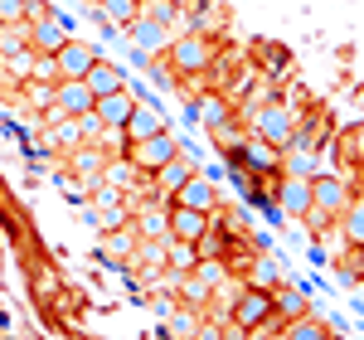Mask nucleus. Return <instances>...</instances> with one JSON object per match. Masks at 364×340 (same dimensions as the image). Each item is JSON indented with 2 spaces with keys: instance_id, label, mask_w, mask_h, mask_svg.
<instances>
[{
  "instance_id": "12",
  "label": "nucleus",
  "mask_w": 364,
  "mask_h": 340,
  "mask_svg": "<svg viewBox=\"0 0 364 340\" xmlns=\"http://www.w3.org/2000/svg\"><path fill=\"white\" fill-rule=\"evenodd\" d=\"M170 204H185V209H199V214H214L219 209V190H214V180H204V175H190L175 195H170Z\"/></svg>"
},
{
  "instance_id": "10",
  "label": "nucleus",
  "mask_w": 364,
  "mask_h": 340,
  "mask_svg": "<svg viewBox=\"0 0 364 340\" xmlns=\"http://www.w3.org/2000/svg\"><path fill=\"white\" fill-rule=\"evenodd\" d=\"M272 195H277V209H282V214L306 219V209H311V180H301V175H277Z\"/></svg>"
},
{
  "instance_id": "13",
  "label": "nucleus",
  "mask_w": 364,
  "mask_h": 340,
  "mask_svg": "<svg viewBox=\"0 0 364 340\" xmlns=\"http://www.w3.org/2000/svg\"><path fill=\"white\" fill-rule=\"evenodd\" d=\"M97 44H87V39H68L63 49L54 54V63H58V78H83L87 68L97 63Z\"/></svg>"
},
{
  "instance_id": "9",
  "label": "nucleus",
  "mask_w": 364,
  "mask_h": 340,
  "mask_svg": "<svg viewBox=\"0 0 364 340\" xmlns=\"http://www.w3.org/2000/svg\"><path fill=\"white\" fill-rule=\"evenodd\" d=\"M238 166L252 175H282V151L262 137H248V142H238Z\"/></svg>"
},
{
  "instance_id": "7",
  "label": "nucleus",
  "mask_w": 364,
  "mask_h": 340,
  "mask_svg": "<svg viewBox=\"0 0 364 340\" xmlns=\"http://www.w3.org/2000/svg\"><path fill=\"white\" fill-rule=\"evenodd\" d=\"M350 204V185L340 175H311V209H321L326 219H336Z\"/></svg>"
},
{
  "instance_id": "19",
  "label": "nucleus",
  "mask_w": 364,
  "mask_h": 340,
  "mask_svg": "<svg viewBox=\"0 0 364 340\" xmlns=\"http://www.w3.org/2000/svg\"><path fill=\"white\" fill-rule=\"evenodd\" d=\"M311 312V302H306V292L301 287H272V321H296V316H306Z\"/></svg>"
},
{
  "instance_id": "30",
  "label": "nucleus",
  "mask_w": 364,
  "mask_h": 340,
  "mask_svg": "<svg viewBox=\"0 0 364 340\" xmlns=\"http://www.w3.org/2000/svg\"><path fill=\"white\" fill-rule=\"evenodd\" d=\"M29 20V0H0V25H25Z\"/></svg>"
},
{
  "instance_id": "25",
  "label": "nucleus",
  "mask_w": 364,
  "mask_h": 340,
  "mask_svg": "<svg viewBox=\"0 0 364 340\" xmlns=\"http://www.w3.org/2000/svg\"><path fill=\"white\" fill-rule=\"evenodd\" d=\"M141 15V0H97V20L107 29H117V25H132Z\"/></svg>"
},
{
  "instance_id": "14",
  "label": "nucleus",
  "mask_w": 364,
  "mask_h": 340,
  "mask_svg": "<svg viewBox=\"0 0 364 340\" xmlns=\"http://www.w3.org/2000/svg\"><path fill=\"white\" fill-rule=\"evenodd\" d=\"M170 238L175 243H204L209 238V214L185 209V204H170Z\"/></svg>"
},
{
  "instance_id": "18",
  "label": "nucleus",
  "mask_w": 364,
  "mask_h": 340,
  "mask_svg": "<svg viewBox=\"0 0 364 340\" xmlns=\"http://www.w3.org/2000/svg\"><path fill=\"white\" fill-rule=\"evenodd\" d=\"M282 282V262L272 253H252L243 262V287H262V292H272Z\"/></svg>"
},
{
  "instance_id": "27",
  "label": "nucleus",
  "mask_w": 364,
  "mask_h": 340,
  "mask_svg": "<svg viewBox=\"0 0 364 340\" xmlns=\"http://www.w3.org/2000/svg\"><path fill=\"white\" fill-rule=\"evenodd\" d=\"M195 262H199V243H175V238L166 243V267L175 272V277L195 272Z\"/></svg>"
},
{
  "instance_id": "24",
  "label": "nucleus",
  "mask_w": 364,
  "mask_h": 340,
  "mask_svg": "<svg viewBox=\"0 0 364 340\" xmlns=\"http://www.w3.org/2000/svg\"><path fill=\"white\" fill-rule=\"evenodd\" d=\"M282 175H301V180H311V175H321L316 170V151L311 146H282Z\"/></svg>"
},
{
  "instance_id": "1",
  "label": "nucleus",
  "mask_w": 364,
  "mask_h": 340,
  "mask_svg": "<svg viewBox=\"0 0 364 340\" xmlns=\"http://www.w3.org/2000/svg\"><path fill=\"white\" fill-rule=\"evenodd\" d=\"M272 321V292H262V287H238V297L228 302V326L238 331V336H252V331H262Z\"/></svg>"
},
{
  "instance_id": "26",
  "label": "nucleus",
  "mask_w": 364,
  "mask_h": 340,
  "mask_svg": "<svg viewBox=\"0 0 364 340\" xmlns=\"http://www.w3.org/2000/svg\"><path fill=\"white\" fill-rule=\"evenodd\" d=\"M282 336H287V340H331V326H326L321 316L306 312V316H296V321H287Z\"/></svg>"
},
{
  "instance_id": "32",
  "label": "nucleus",
  "mask_w": 364,
  "mask_h": 340,
  "mask_svg": "<svg viewBox=\"0 0 364 340\" xmlns=\"http://www.w3.org/2000/svg\"><path fill=\"white\" fill-rule=\"evenodd\" d=\"M277 340H287V336H282V331H277Z\"/></svg>"
},
{
  "instance_id": "29",
  "label": "nucleus",
  "mask_w": 364,
  "mask_h": 340,
  "mask_svg": "<svg viewBox=\"0 0 364 340\" xmlns=\"http://www.w3.org/2000/svg\"><path fill=\"white\" fill-rule=\"evenodd\" d=\"M195 277L209 287V292H219V287L228 282V262H224V257H199V262H195Z\"/></svg>"
},
{
  "instance_id": "23",
  "label": "nucleus",
  "mask_w": 364,
  "mask_h": 340,
  "mask_svg": "<svg viewBox=\"0 0 364 340\" xmlns=\"http://www.w3.org/2000/svg\"><path fill=\"white\" fill-rule=\"evenodd\" d=\"M83 83L92 87V97H107V92H117V87L127 83V78H122V68H117V63L97 58V63H92V68L83 73Z\"/></svg>"
},
{
  "instance_id": "4",
  "label": "nucleus",
  "mask_w": 364,
  "mask_h": 340,
  "mask_svg": "<svg viewBox=\"0 0 364 340\" xmlns=\"http://www.w3.org/2000/svg\"><path fill=\"white\" fill-rule=\"evenodd\" d=\"M180 151V142L170 137V132H156V137H141V142H127V166L141 170V175H151L156 166H166L170 156Z\"/></svg>"
},
{
  "instance_id": "6",
  "label": "nucleus",
  "mask_w": 364,
  "mask_h": 340,
  "mask_svg": "<svg viewBox=\"0 0 364 340\" xmlns=\"http://www.w3.org/2000/svg\"><path fill=\"white\" fill-rule=\"evenodd\" d=\"M92 87L83 78H54V112L58 117H87L92 112Z\"/></svg>"
},
{
  "instance_id": "16",
  "label": "nucleus",
  "mask_w": 364,
  "mask_h": 340,
  "mask_svg": "<svg viewBox=\"0 0 364 340\" xmlns=\"http://www.w3.org/2000/svg\"><path fill=\"white\" fill-rule=\"evenodd\" d=\"M136 243L141 238H136V228H132V219H127V224L107 228L97 248H102V257H112V262H132V257H136Z\"/></svg>"
},
{
  "instance_id": "3",
  "label": "nucleus",
  "mask_w": 364,
  "mask_h": 340,
  "mask_svg": "<svg viewBox=\"0 0 364 340\" xmlns=\"http://www.w3.org/2000/svg\"><path fill=\"white\" fill-rule=\"evenodd\" d=\"M291 132H296V112H291L287 102H262V107L252 112V137L272 142L277 151L291 146Z\"/></svg>"
},
{
  "instance_id": "11",
  "label": "nucleus",
  "mask_w": 364,
  "mask_h": 340,
  "mask_svg": "<svg viewBox=\"0 0 364 340\" xmlns=\"http://www.w3.org/2000/svg\"><path fill=\"white\" fill-rule=\"evenodd\" d=\"M136 102H141V97L122 83L117 92H107V97H97V102H92V117H97L102 127H127V117L136 112Z\"/></svg>"
},
{
  "instance_id": "5",
  "label": "nucleus",
  "mask_w": 364,
  "mask_h": 340,
  "mask_svg": "<svg viewBox=\"0 0 364 340\" xmlns=\"http://www.w3.org/2000/svg\"><path fill=\"white\" fill-rule=\"evenodd\" d=\"M195 170H199V166H195V156L180 146V151L170 156L166 166L151 170V195H156V199H170L175 190H180V185H185V180H190V175H195Z\"/></svg>"
},
{
  "instance_id": "15",
  "label": "nucleus",
  "mask_w": 364,
  "mask_h": 340,
  "mask_svg": "<svg viewBox=\"0 0 364 340\" xmlns=\"http://www.w3.org/2000/svg\"><path fill=\"white\" fill-rule=\"evenodd\" d=\"M132 44H136V54H166V44H170V29L161 25V20H151V15H136L132 20Z\"/></svg>"
},
{
  "instance_id": "20",
  "label": "nucleus",
  "mask_w": 364,
  "mask_h": 340,
  "mask_svg": "<svg viewBox=\"0 0 364 340\" xmlns=\"http://www.w3.org/2000/svg\"><path fill=\"white\" fill-rule=\"evenodd\" d=\"M336 228H340V238H345V248H364V199L350 195V204L336 214Z\"/></svg>"
},
{
  "instance_id": "21",
  "label": "nucleus",
  "mask_w": 364,
  "mask_h": 340,
  "mask_svg": "<svg viewBox=\"0 0 364 340\" xmlns=\"http://www.w3.org/2000/svg\"><path fill=\"white\" fill-rule=\"evenodd\" d=\"M156 132H166V117L156 112L151 102H136V112L127 117L122 137H127V142H141V137H156Z\"/></svg>"
},
{
  "instance_id": "28",
  "label": "nucleus",
  "mask_w": 364,
  "mask_h": 340,
  "mask_svg": "<svg viewBox=\"0 0 364 340\" xmlns=\"http://www.w3.org/2000/svg\"><path fill=\"white\" fill-rule=\"evenodd\" d=\"M170 336L175 340H199V331H204V321H199L195 307H180V312H170Z\"/></svg>"
},
{
  "instance_id": "17",
  "label": "nucleus",
  "mask_w": 364,
  "mask_h": 340,
  "mask_svg": "<svg viewBox=\"0 0 364 340\" xmlns=\"http://www.w3.org/2000/svg\"><path fill=\"white\" fill-rule=\"evenodd\" d=\"M102 166H107V151L102 146H73V175L83 180V190H92V185H102Z\"/></svg>"
},
{
  "instance_id": "31",
  "label": "nucleus",
  "mask_w": 364,
  "mask_h": 340,
  "mask_svg": "<svg viewBox=\"0 0 364 340\" xmlns=\"http://www.w3.org/2000/svg\"><path fill=\"white\" fill-rule=\"evenodd\" d=\"M141 15H151V20H161V25H170L180 10H175V0H146V10Z\"/></svg>"
},
{
  "instance_id": "22",
  "label": "nucleus",
  "mask_w": 364,
  "mask_h": 340,
  "mask_svg": "<svg viewBox=\"0 0 364 340\" xmlns=\"http://www.w3.org/2000/svg\"><path fill=\"white\" fill-rule=\"evenodd\" d=\"M190 117H195V122H204L209 132H224L228 122H233V107H228L219 92H209V97H199L195 107H190Z\"/></svg>"
},
{
  "instance_id": "2",
  "label": "nucleus",
  "mask_w": 364,
  "mask_h": 340,
  "mask_svg": "<svg viewBox=\"0 0 364 340\" xmlns=\"http://www.w3.org/2000/svg\"><path fill=\"white\" fill-rule=\"evenodd\" d=\"M166 63H170V73H204L214 63V49H209V39L199 29H185V34H175L166 44Z\"/></svg>"
},
{
  "instance_id": "8",
  "label": "nucleus",
  "mask_w": 364,
  "mask_h": 340,
  "mask_svg": "<svg viewBox=\"0 0 364 340\" xmlns=\"http://www.w3.org/2000/svg\"><path fill=\"white\" fill-rule=\"evenodd\" d=\"M132 228H136V238H170V199H146L132 209Z\"/></svg>"
}]
</instances>
